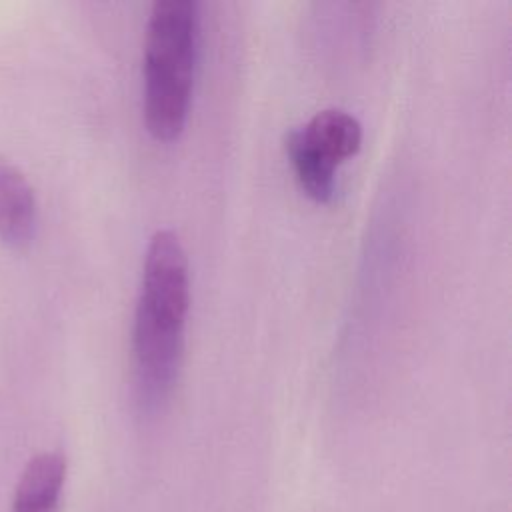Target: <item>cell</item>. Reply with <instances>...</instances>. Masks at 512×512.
I'll return each mask as SVG.
<instances>
[{
    "label": "cell",
    "instance_id": "obj_1",
    "mask_svg": "<svg viewBox=\"0 0 512 512\" xmlns=\"http://www.w3.org/2000/svg\"><path fill=\"white\" fill-rule=\"evenodd\" d=\"M188 306L186 250L172 230H158L146 248L132 334L136 392L146 410L158 408L178 380Z\"/></svg>",
    "mask_w": 512,
    "mask_h": 512
},
{
    "label": "cell",
    "instance_id": "obj_2",
    "mask_svg": "<svg viewBox=\"0 0 512 512\" xmlns=\"http://www.w3.org/2000/svg\"><path fill=\"white\" fill-rule=\"evenodd\" d=\"M198 52V4L156 0L144 40V124L158 140L176 138L188 118Z\"/></svg>",
    "mask_w": 512,
    "mask_h": 512
},
{
    "label": "cell",
    "instance_id": "obj_5",
    "mask_svg": "<svg viewBox=\"0 0 512 512\" xmlns=\"http://www.w3.org/2000/svg\"><path fill=\"white\" fill-rule=\"evenodd\" d=\"M66 478V458L60 452H40L24 468L12 512H58Z\"/></svg>",
    "mask_w": 512,
    "mask_h": 512
},
{
    "label": "cell",
    "instance_id": "obj_3",
    "mask_svg": "<svg viewBox=\"0 0 512 512\" xmlns=\"http://www.w3.org/2000/svg\"><path fill=\"white\" fill-rule=\"evenodd\" d=\"M296 132L308 150L334 168L356 154L362 142V126L358 118L342 108H324L316 112L304 126H298Z\"/></svg>",
    "mask_w": 512,
    "mask_h": 512
},
{
    "label": "cell",
    "instance_id": "obj_4",
    "mask_svg": "<svg viewBox=\"0 0 512 512\" xmlns=\"http://www.w3.org/2000/svg\"><path fill=\"white\" fill-rule=\"evenodd\" d=\"M36 228V196L24 172L0 158V238L10 246H24Z\"/></svg>",
    "mask_w": 512,
    "mask_h": 512
},
{
    "label": "cell",
    "instance_id": "obj_6",
    "mask_svg": "<svg viewBox=\"0 0 512 512\" xmlns=\"http://www.w3.org/2000/svg\"><path fill=\"white\" fill-rule=\"evenodd\" d=\"M286 152L290 156V162L294 166L296 178L302 186V190L318 200V202H326L332 198L334 194V166L322 162L312 150H308L304 146V142L300 140L296 128H292L286 134Z\"/></svg>",
    "mask_w": 512,
    "mask_h": 512
}]
</instances>
